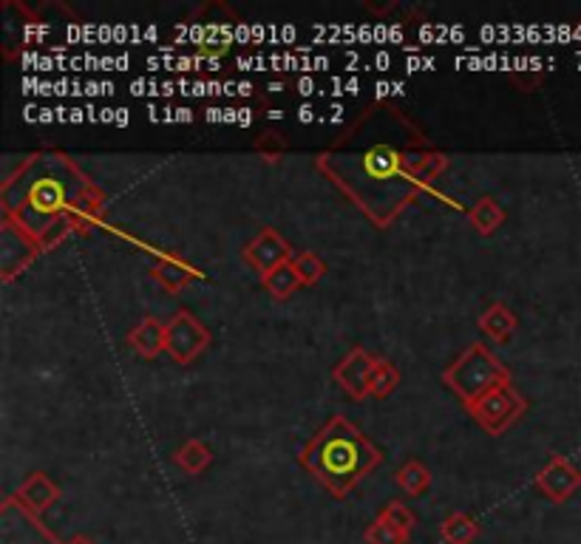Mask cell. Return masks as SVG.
<instances>
[{
	"label": "cell",
	"instance_id": "cell-8",
	"mask_svg": "<svg viewBox=\"0 0 581 544\" xmlns=\"http://www.w3.org/2000/svg\"><path fill=\"white\" fill-rule=\"evenodd\" d=\"M372 366H374V357L369 355L367 349L354 346L352 352H349V355L338 363L335 372H332V377H335V383L349 394V397L363 400V397H369Z\"/></svg>",
	"mask_w": 581,
	"mask_h": 544
},
{
	"label": "cell",
	"instance_id": "cell-9",
	"mask_svg": "<svg viewBox=\"0 0 581 544\" xmlns=\"http://www.w3.org/2000/svg\"><path fill=\"white\" fill-rule=\"evenodd\" d=\"M14 500H18L26 511L34 513V516H43V513L60 500V487L51 482V476L40 474L38 471V474H32L23 482V485L18 487Z\"/></svg>",
	"mask_w": 581,
	"mask_h": 544
},
{
	"label": "cell",
	"instance_id": "cell-3",
	"mask_svg": "<svg viewBox=\"0 0 581 544\" xmlns=\"http://www.w3.org/2000/svg\"><path fill=\"white\" fill-rule=\"evenodd\" d=\"M442 383L457 394V397L468 405H474L477 400L485 397L491 389L511 383V372L500 357L493 355L491 349L482 343H471V346L442 372Z\"/></svg>",
	"mask_w": 581,
	"mask_h": 544
},
{
	"label": "cell",
	"instance_id": "cell-16",
	"mask_svg": "<svg viewBox=\"0 0 581 544\" xmlns=\"http://www.w3.org/2000/svg\"><path fill=\"white\" fill-rule=\"evenodd\" d=\"M173 462H177L179 469L188 476H199L204 474V469L213 462V454H210V449L202 440H188V443L173 454Z\"/></svg>",
	"mask_w": 581,
	"mask_h": 544
},
{
	"label": "cell",
	"instance_id": "cell-5",
	"mask_svg": "<svg viewBox=\"0 0 581 544\" xmlns=\"http://www.w3.org/2000/svg\"><path fill=\"white\" fill-rule=\"evenodd\" d=\"M210 343L208 326L190 315L188 310L177 312L171 321L164 323V352L173 357L177 363L188 366V363L197 361Z\"/></svg>",
	"mask_w": 581,
	"mask_h": 544
},
{
	"label": "cell",
	"instance_id": "cell-20",
	"mask_svg": "<svg viewBox=\"0 0 581 544\" xmlns=\"http://www.w3.org/2000/svg\"><path fill=\"white\" fill-rule=\"evenodd\" d=\"M292 266H295L303 284H318L323 279V272H327L323 261L315 253H310V250H301L298 255H292Z\"/></svg>",
	"mask_w": 581,
	"mask_h": 544
},
{
	"label": "cell",
	"instance_id": "cell-26",
	"mask_svg": "<svg viewBox=\"0 0 581 544\" xmlns=\"http://www.w3.org/2000/svg\"><path fill=\"white\" fill-rule=\"evenodd\" d=\"M117 125H128V111H117Z\"/></svg>",
	"mask_w": 581,
	"mask_h": 544
},
{
	"label": "cell",
	"instance_id": "cell-4",
	"mask_svg": "<svg viewBox=\"0 0 581 544\" xmlns=\"http://www.w3.org/2000/svg\"><path fill=\"white\" fill-rule=\"evenodd\" d=\"M524 409H528V403H524L522 394L517 392V386H513V383H502V386L491 389L485 397L477 400L474 405H468V414H471V417L477 420V425H480L482 431H488L491 437H500V434H505L517 420H522Z\"/></svg>",
	"mask_w": 581,
	"mask_h": 544
},
{
	"label": "cell",
	"instance_id": "cell-22",
	"mask_svg": "<svg viewBox=\"0 0 581 544\" xmlns=\"http://www.w3.org/2000/svg\"><path fill=\"white\" fill-rule=\"evenodd\" d=\"M312 114H315V111H312L310 105H303L301 111H298V120H301V122H312Z\"/></svg>",
	"mask_w": 581,
	"mask_h": 544
},
{
	"label": "cell",
	"instance_id": "cell-1",
	"mask_svg": "<svg viewBox=\"0 0 581 544\" xmlns=\"http://www.w3.org/2000/svg\"><path fill=\"white\" fill-rule=\"evenodd\" d=\"M3 190H20L18 199L3 202V219L32 241H40L51 224L69 215L82 197H89L94 184L77 171L71 159L38 153L20 168L18 177L3 184Z\"/></svg>",
	"mask_w": 581,
	"mask_h": 544
},
{
	"label": "cell",
	"instance_id": "cell-19",
	"mask_svg": "<svg viewBox=\"0 0 581 544\" xmlns=\"http://www.w3.org/2000/svg\"><path fill=\"white\" fill-rule=\"evenodd\" d=\"M363 538H367V544H405L409 542V536H405L403 531H398V527H394L389 520H383V516H378V520L367 527Z\"/></svg>",
	"mask_w": 581,
	"mask_h": 544
},
{
	"label": "cell",
	"instance_id": "cell-12",
	"mask_svg": "<svg viewBox=\"0 0 581 544\" xmlns=\"http://www.w3.org/2000/svg\"><path fill=\"white\" fill-rule=\"evenodd\" d=\"M480 330L485 332L491 341L497 343H505L508 338L513 335V330H517V315H513L511 310H508L505 304H491L485 312L480 315Z\"/></svg>",
	"mask_w": 581,
	"mask_h": 544
},
{
	"label": "cell",
	"instance_id": "cell-14",
	"mask_svg": "<svg viewBox=\"0 0 581 544\" xmlns=\"http://www.w3.org/2000/svg\"><path fill=\"white\" fill-rule=\"evenodd\" d=\"M468 222L474 224V230L480 235H491L500 230V224L505 222V210L500 208V202L491 197H482L474 208L468 210Z\"/></svg>",
	"mask_w": 581,
	"mask_h": 544
},
{
	"label": "cell",
	"instance_id": "cell-27",
	"mask_svg": "<svg viewBox=\"0 0 581 544\" xmlns=\"http://www.w3.org/2000/svg\"><path fill=\"white\" fill-rule=\"evenodd\" d=\"M250 91H253V85H247V83L239 85V94H250Z\"/></svg>",
	"mask_w": 581,
	"mask_h": 544
},
{
	"label": "cell",
	"instance_id": "cell-24",
	"mask_svg": "<svg viewBox=\"0 0 581 544\" xmlns=\"http://www.w3.org/2000/svg\"><path fill=\"white\" fill-rule=\"evenodd\" d=\"M66 544H94V542H91L89 536H82V533H80V536H71Z\"/></svg>",
	"mask_w": 581,
	"mask_h": 544
},
{
	"label": "cell",
	"instance_id": "cell-18",
	"mask_svg": "<svg viewBox=\"0 0 581 544\" xmlns=\"http://www.w3.org/2000/svg\"><path fill=\"white\" fill-rule=\"evenodd\" d=\"M398 386H400L398 366H394L392 361L374 357L372 380H369V394H374V397H389Z\"/></svg>",
	"mask_w": 581,
	"mask_h": 544
},
{
	"label": "cell",
	"instance_id": "cell-17",
	"mask_svg": "<svg viewBox=\"0 0 581 544\" xmlns=\"http://www.w3.org/2000/svg\"><path fill=\"white\" fill-rule=\"evenodd\" d=\"M394 480H398V485H400V491H403V494L420 496V494H425V491H429L431 471L425 469L423 462L411 460V462H405L398 474H394Z\"/></svg>",
	"mask_w": 581,
	"mask_h": 544
},
{
	"label": "cell",
	"instance_id": "cell-15",
	"mask_svg": "<svg viewBox=\"0 0 581 544\" xmlns=\"http://www.w3.org/2000/svg\"><path fill=\"white\" fill-rule=\"evenodd\" d=\"M261 284H264V290L270 292L272 298L284 301V298L295 295V290H298V286H303V281H301V275L295 272V266H292V261H287V264L276 266L272 272L261 275Z\"/></svg>",
	"mask_w": 581,
	"mask_h": 544
},
{
	"label": "cell",
	"instance_id": "cell-13",
	"mask_svg": "<svg viewBox=\"0 0 581 544\" xmlns=\"http://www.w3.org/2000/svg\"><path fill=\"white\" fill-rule=\"evenodd\" d=\"M477 536H480V525L471 513H451L440 525V538L445 544H474Z\"/></svg>",
	"mask_w": 581,
	"mask_h": 544
},
{
	"label": "cell",
	"instance_id": "cell-2",
	"mask_svg": "<svg viewBox=\"0 0 581 544\" xmlns=\"http://www.w3.org/2000/svg\"><path fill=\"white\" fill-rule=\"evenodd\" d=\"M301 465L338 500H347L380 465L383 454L347 417H332L298 454Z\"/></svg>",
	"mask_w": 581,
	"mask_h": 544
},
{
	"label": "cell",
	"instance_id": "cell-21",
	"mask_svg": "<svg viewBox=\"0 0 581 544\" xmlns=\"http://www.w3.org/2000/svg\"><path fill=\"white\" fill-rule=\"evenodd\" d=\"M380 516L392 522V525L398 527V531H403L405 536H411V531H414V525H418V516H414L403 502H389V505L380 511Z\"/></svg>",
	"mask_w": 581,
	"mask_h": 544
},
{
	"label": "cell",
	"instance_id": "cell-11",
	"mask_svg": "<svg viewBox=\"0 0 581 544\" xmlns=\"http://www.w3.org/2000/svg\"><path fill=\"white\" fill-rule=\"evenodd\" d=\"M128 343L137 355L142 357H159L164 352V323H159L157 318H146L142 323H137V330H131Z\"/></svg>",
	"mask_w": 581,
	"mask_h": 544
},
{
	"label": "cell",
	"instance_id": "cell-25",
	"mask_svg": "<svg viewBox=\"0 0 581 544\" xmlns=\"http://www.w3.org/2000/svg\"><path fill=\"white\" fill-rule=\"evenodd\" d=\"M298 89H301V94H312V80H301Z\"/></svg>",
	"mask_w": 581,
	"mask_h": 544
},
{
	"label": "cell",
	"instance_id": "cell-10",
	"mask_svg": "<svg viewBox=\"0 0 581 544\" xmlns=\"http://www.w3.org/2000/svg\"><path fill=\"white\" fill-rule=\"evenodd\" d=\"M153 279H157L164 290L177 295V292H182L190 281L197 279V270L184 259H179V255H162V259L157 261V266H153Z\"/></svg>",
	"mask_w": 581,
	"mask_h": 544
},
{
	"label": "cell",
	"instance_id": "cell-6",
	"mask_svg": "<svg viewBox=\"0 0 581 544\" xmlns=\"http://www.w3.org/2000/svg\"><path fill=\"white\" fill-rule=\"evenodd\" d=\"M533 485L544 494V500H550L553 505H562L581 487V471L575 469L573 462L562 454H553L550 462L537 474Z\"/></svg>",
	"mask_w": 581,
	"mask_h": 544
},
{
	"label": "cell",
	"instance_id": "cell-23",
	"mask_svg": "<svg viewBox=\"0 0 581 544\" xmlns=\"http://www.w3.org/2000/svg\"><path fill=\"white\" fill-rule=\"evenodd\" d=\"M177 120L179 122H190V120H193V111H190V108H179V111H177Z\"/></svg>",
	"mask_w": 581,
	"mask_h": 544
},
{
	"label": "cell",
	"instance_id": "cell-7",
	"mask_svg": "<svg viewBox=\"0 0 581 544\" xmlns=\"http://www.w3.org/2000/svg\"><path fill=\"white\" fill-rule=\"evenodd\" d=\"M241 255H244V264H250L256 272L267 275V272H272L276 266L292 261V255L295 253H292V248L287 244V239L279 233V230L264 228L253 241H250V244H247Z\"/></svg>",
	"mask_w": 581,
	"mask_h": 544
}]
</instances>
